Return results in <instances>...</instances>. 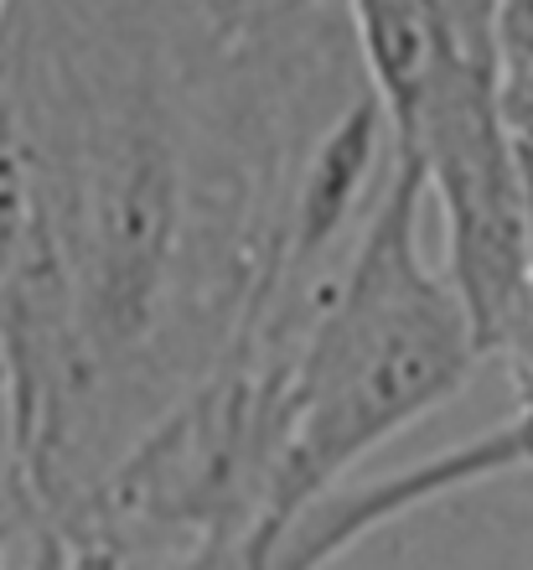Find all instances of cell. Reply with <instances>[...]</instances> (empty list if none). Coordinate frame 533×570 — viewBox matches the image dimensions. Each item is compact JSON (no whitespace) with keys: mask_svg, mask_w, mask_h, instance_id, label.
<instances>
[{"mask_svg":"<svg viewBox=\"0 0 533 570\" xmlns=\"http://www.w3.org/2000/svg\"><path fill=\"white\" fill-rule=\"evenodd\" d=\"M27 234L0 285L6 509L58 529L254 337L326 125L342 0H6Z\"/></svg>","mask_w":533,"mask_h":570,"instance_id":"6da1fadb","label":"cell"},{"mask_svg":"<svg viewBox=\"0 0 533 570\" xmlns=\"http://www.w3.org/2000/svg\"><path fill=\"white\" fill-rule=\"evenodd\" d=\"M404 146L445 234V281L472 322L482 358L497 353L529 291V208L519 156L497 109V73L435 52Z\"/></svg>","mask_w":533,"mask_h":570,"instance_id":"3957f363","label":"cell"},{"mask_svg":"<svg viewBox=\"0 0 533 570\" xmlns=\"http://www.w3.org/2000/svg\"><path fill=\"white\" fill-rule=\"evenodd\" d=\"M513 421H519L523 451H529V478H533V394H519V410H513Z\"/></svg>","mask_w":533,"mask_h":570,"instance_id":"ba28073f","label":"cell"},{"mask_svg":"<svg viewBox=\"0 0 533 570\" xmlns=\"http://www.w3.org/2000/svg\"><path fill=\"white\" fill-rule=\"evenodd\" d=\"M492 358L513 374V390L533 394V275H529V291H523L519 316H513V327H507V337L497 343V353H492Z\"/></svg>","mask_w":533,"mask_h":570,"instance_id":"52a82bcc","label":"cell"},{"mask_svg":"<svg viewBox=\"0 0 533 570\" xmlns=\"http://www.w3.org/2000/svg\"><path fill=\"white\" fill-rule=\"evenodd\" d=\"M435 52L482 73H497V16L503 0H420Z\"/></svg>","mask_w":533,"mask_h":570,"instance_id":"5b68a950","label":"cell"},{"mask_svg":"<svg viewBox=\"0 0 533 570\" xmlns=\"http://www.w3.org/2000/svg\"><path fill=\"white\" fill-rule=\"evenodd\" d=\"M342 11L353 27L363 78L384 109L388 140H399L415 120L420 94L430 83V62H435L425 11H420V0H342Z\"/></svg>","mask_w":533,"mask_h":570,"instance_id":"277c9868","label":"cell"},{"mask_svg":"<svg viewBox=\"0 0 533 570\" xmlns=\"http://www.w3.org/2000/svg\"><path fill=\"white\" fill-rule=\"evenodd\" d=\"M21 234H27V161H21V130H16L11 89L0 68V285L16 265Z\"/></svg>","mask_w":533,"mask_h":570,"instance_id":"8992f818","label":"cell"},{"mask_svg":"<svg viewBox=\"0 0 533 570\" xmlns=\"http://www.w3.org/2000/svg\"><path fill=\"white\" fill-rule=\"evenodd\" d=\"M0 6H6V0H0Z\"/></svg>","mask_w":533,"mask_h":570,"instance_id":"9c48e42d","label":"cell"},{"mask_svg":"<svg viewBox=\"0 0 533 570\" xmlns=\"http://www.w3.org/2000/svg\"><path fill=\"white\" fill-rule=\"evenodd\" d=\"M420 228L425 181L415 156L394 146L368 218L275 384L259 570L306 503L347 482L399 431L451 405L487 363L445 271L425 259Z\"/></svg>","mask_w":533,"mask_h":570,"instance_id":"7a4b0ae2","label":"cell"}]
</instances>
